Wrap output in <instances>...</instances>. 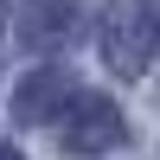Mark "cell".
I'll return each instance as SVG.
<instances>
[{
  "label": "cell",
  "mask_w": 160,
  "mask_h": 160,
  "mask_svg": "<svg viewBox=\"0 0 160 160\" xmlns=\"http://www.w3.org/2000/svg\"><path fill=\"white\" fill-rule=\"evenodd\" d=\"M58 128H64L58 141L71 154H96V148H109V141H122V115H115V102H102V96H77L71 115H58Z\"/></svg>",
  "instance_id": "cell-2"
},
{
  "label": "cell",
  "mask_w": 160,
  "mask_h": 160,
  "mask_svg": "<svg viewBox=\"0 0 160 160\" xmlns=\"http://www.w3.org/2000/svg\"><path fill=\"white\" fill-rule=\"evenodd\" d=\"M102 26H109V38H102L109 64L122 77H141L148 58H154V45H160V7H154V0H115Z\"/></svg>",
  "instance_id": "cell-1"
},
{
  "label": "cell",
  "mask_w": 160,
  "mask_h": 160,
  "mask_svg": "<svg viewBox=\"0 0 160 160\" xmlns=\"http://www.w3.org/2000/svg\"><path fill=\"white\" fill-rule=\"evenodd\" d=\"M71 19H77V0H32L19 32L26 45H58V38H71Z\"/></svg>",
  "instance_id": "cell-3"
},
{
  "label": "cell",
  "mask_w": 160,
  "mask_h": 160,
  "mask_svg": "<svg viewBox=\"0 0 160 160\" xmlns=\"http://www.w3.org/2000/svg\"><path fill=\"white\" fill-rule=\"evenodd\" d=\"M58 96H71V90H64V77H58V71H38V77H32V90L19 96V115H45Z\"/></svg>",
  "instance_id": "cell-4"
},
{
  "label": "cell",
  "mask_w": 160,
  "mask_h": 160,
  "mask_svg": "<svg viewBox=\"0 0 160 160\" xmlns=\"http://www.w3.org/2000/svg\"><path fill=\"white\" fill-rule=\"evenodd\" d=\"M0 160H19V154H13V148H0Z\"/></svg>",
  "instance_id": "cell-5"
},
{
  "label": "cell",
  "mask_w": 160,
  "mask_h": 160,
  "mask_svg": "<svg viewBox=\"0 0 160 160\" xmlns=\"http://www.w3.org/2000/svg\"><path fill=\"white\" fill-rule=\"evenodd\" d=\"M0 13H7V0H0Z\"/></svg>",
  "instance_id": "cell-6"
}]
</instances>
